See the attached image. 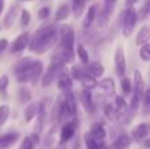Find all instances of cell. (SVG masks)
Returning <instances> with one entry per match:
<instances>
[{
	"label": "cell",
	"instance_id": "32",
	"mask_svg": "<svg viewBox=\"0 0 150 149\" xmlns=\"http://www.w3.org/2000/svg\"><path fill=\"white\" fill-rule=\"evenodd\" d=\"M86 3L87 0H73V7H71V11H73L75 17H79L82 15L83 9L86 7Z\"/></svg>",
	"mask_w": 150,
	"mask_h": 149
},
{
	"label": "cell",
	"instance_id": "15",
	"mask_svg": "<svg viewBox=\"0 0 150 149\" xmlns=\"http://www.w3.org/2000/svg\"><path fill=\"white\" fill-rule=\"evenodd\" d=\"M80 103H82L83 108L86 110V112L93 114V111H95V103H93V96L90 90H86V89L82 90V92H80Z\"/></svg>",
	"mask_w": 150,
	"mask_h": 149
},
{
	"label": "cell",
	"instance_id": "3",
	"mask_svg": "<svg viewBox=\"0 0 150 149\" xmlns=\"http://www.w3.org/2000/svg\"><path fill=\"white\" fill-rule=\"evenodd\" d=\"M63 65H65V62H63L62 58H61L57 53H53L49 67L45 71L44 75L41 77V84L44 89H47L49 86H52V83L55 81V78H57L58 71H59V69L62 67Z\"/></svg>",
	"mask_w": 150,
	"mask_h": 149
},
{
	"label": "cell",
	"instance_id": "6",
	"mask_svg": "<svg viewBox=\"0 0 150 149\" xmlns=\"http://www.w3.org/2000/svg\"><path fill=\"white\" fill-rule=\"evenodd\" d=\"M57 87L61 90L62 92H67V91H73V86H74V81L70 75V71L67 70L65 65L59 69L57 74Z\"/></svg>",
	"mask_w": 150,
	"mask_h": 149
},
{
	"label": "cell",
	"instance_id": "1",
	"mask_svg": "<svg viewBox=\"0 0 150 149\" xmlns=\"http://www.w3.org/2000/svg\"><path fill=\"white\" fill-rule=\"evenodd\" d=\"M58 41V31L54 23H44L30 37L28 49L37 54H44Z\"/></svg>",
	"mask_w": 150,
	"mask_h": 149
},
{
	"label": "cell",
	"instance_id": "41",
	"mask_svg": "<svg viewBox=\"0 0 150 149\" xmlns=\"http://www.w3.org/2000/svg\"><path fill=\"white\" fill-rule=\"evenodd\" d=\"M30 20H32L30 12H29L28 9H25V8H23V9H21V16H20L21 25H23V26H28L29 23H30Z\"/></svg>",
	"mask_w": 150,
	"mask_h": 149
},
{
	"label": "cell",
	"instance_id": "39",
	"mask_svg": "<svg viewBox=\"0 0 150 149\" xmlns=\"http://www.w3.org/2000/svg\"><path fill=\"white\" fill-rule=\"evenodd\" d=\"M120 79H121V90H122V92H124L125 95H130L132 94V81H130L127 75L122 77V78H120Z\"/></svg>",
	"mask_w": 150,
	"mask_h": 149
},
{
	"label": "cell",
	"instance_id": "17",
	"mask_svg": "<svg viewBox=\"0 0 150 149\" xmlns=\"http://www.w3.org/2000/svg\"><path fill=\"white\" fill-rule=\"evenodd\" d=\"M42 71H44V63H42V61L34 60L33 65H32L30 70H29V75H30L29 82H30L33 86H36L38 79L42 77Z\"/></svg>",
	"mask_w": 150,
	"mask_h": 149
},
{
	"label": "cell",
	"instance_id": "7",
	"mask_svg": "<svg viewBox=\"0 0 150 149\" xmlns=\"http://www.w3.org/2000/svg\"><path fill=\"white\" fill-rule=\"evenodd\" d=\"M115 69L120 78L127 75V60H125V53L122 46H117L115 52Z\"/></svg>",
	"mask_w": 150,
	"mask_h": 149
},
{
	"label": "cell",
	"instance_id": "48",
	"mask_svg": "<svg viewBox=\"0 0 150 149\" xmlns=\"http://www.w3.org/2000/svg\"><path fill=\"white\" fill-rule=\"evenodd\" d=\"M4 4H5V0H0V16H1L3 11H4Z\"/></svg>",
	"mask_w": 150,
	"mask_h": 149
},
{
	"label": "cell",
	"instance_id": "21",
	"mask_svg": "<svg viewBox=\"0 0 150 149\" xmlns=\"http://www.w3.org/2000/svg\"><path fill=\"white\" fill-rule=\"evenodd\" d=\"M33 62H34V60L32 57L21 58V60L18 61V62L16 63V66H15V74L17 75V74H21V73H28V71L30 70Z\"/></svg>",
	"mask_w": 150,
	"mask_h": 149
},
{
	"label": "cell",
	"instance_id": "18",
	"mask_svg": "<svg viewBox=\"0 0 150 149\" xmlns=\"http://www.w3.org/2000/svg\"><path fill=\"white\" fill-rule=\"evenodd\" d=\"M133 139L127 133H121L112 141L111 149H128L132 145Z\"/></svg>",
	"mask_w": 150,
	"mask_h": 149
},
{
	"label": "cell",
	"instance_id": "28",
	"mask_svg": "<svg viewBox=\"0 0 150 149\" xmlns=\"http://www.w3.org/2000/svg\"><path fill=\"white\" fill-rule=\"evenodd\" d=\"M62 102H63V95H59V96L55 99L54 104H53L52 108V121L53 123H57L58 124V118H59V114H61V107H62Z\"/></svg>",
	"mask_w": 150,
	"mask_h": 149
},
{
	"label": "cell",
	"instance_id": "42",
	"mask_svg": "<svg viewBox=\"0 0 150 149\" xmlns=\"http://www.w3.org/2000/svg\"><path fill=\"white\" fill-rule=\"evenodd\" d=\"M37 16H38L40 20H47L50 16V8L49 7H42L40 8L38 13H37Z\"/></svg>",
	"mask_w": 150,
	"mask_h": 149
},
{
	"label": "cell",
	"instance_id": "11",
	"mask_svg": "<svg viewBox=\"0 0 150 149\" xmlns=\"http://www.w3.org/2000/svg\"><path fill=\"white\" fill-rule=\"evenodd\" d=\"M144 91H145V82H144L142 74L140 70L136 69L134 73H133V83H132V92L136 94L140 99H142Z\"/></svg>",
	"mask_w": 150,
	"mask_h": 149
},
{
	"label": "cell",
	"instance_id": "9",
	"mask_svg": "<svg viewBox=\"0 0 150 149\" xmlns=\"http://www.w3.org/2000/svg\"><path fill=\"white\" fill-rule=\"evenodd\" d=\"M45 111V102L44 100H37V102H33L25 108L24 111V120L26 123H30L40 112Z\"/></svg>",
	"mask_w": 150,
	"mask_h": 149
},
{
	"label": "cell",
	"instance_id": "43",
	"mask_svg": "<svg viewBox=\"0 0 150 149\" xmlns=\"http://www.w3.org/2000/svg\"><path fill=\"white\" fill-rule=\"evenodd\" d=\"M33 148H34V144L30 137H24L20 147H18V149H33Z\"/></svg>",
	"mask_w": 150,
	"mask_h": 149
},
{
	"label": "cell",
	"instance_id": "8",
	"mask_svg": "<svg viewBox=\"0 0 150 149\" xmlns=\"http://www.w3.org/2000/svg\"><path fill=\"white\" fill-rule=\"evenodd\" d=\"M29 40H30V34L28 32H23L21 34H18L15 40L12 41L9 46V52L12 54H16V53H21L23 50H25L28 48Z\"/></svg>",
	"mask_w": 150,
	"mask_h": 149
},
{
	"label": "cell",
	"instance_id": "19",
	"mask_svg": "<svg viewBox=\"0 0 150 149\" xmlns=\"http://www.w3.org/2000/svg\"><path fill=\"white\" fill-rule=\"evenodd\" d=\"M20 139V133L18 132H8L0 136V149H8L11 148L13 144H16V141Z\"/></svg>",
	"mask_w": 150,
	"mask_h": 149
},
{
	"label": "cell",
	"instance_id": "55",
	"mask_svg": "<svg viewBox=\"0 0 150 149\" xmlns=\"http://www.w3.org/2000/svg\"><path fill=\"white\" fill-rule=\"evenodd\" d=\"M149 75H150V71H149Z\"/></svg>",
	"mask_w": 150,
	"mask_h": 149
},
{
	"label": "cell",
	"instance_id": "40",
	"mask_svg": "<svg viewBox=\"0 0 150 149\" xmlns=\"http://www.w3.org/2000/svg\"><path fill=\"white\" fill-rule=\"evenodd\" d=\"M8 86H9V78H8V75H1L0 77V94L3 95V98L7 96Z\"/></svg>",
	"mask_w": 150,
	"mask_h": 149
},
{
	"label": "cell",
	"instance_id": "24",
	"mask_svg": "<svg viewBox=\"0 0 150 149\" xmlns=\"http://www.w3.org/2000/svg\"><path fill=\"white\" fill-rule=\"evenodd\" d=\"M149 41H150V25H144L138 31L137 36H136V45L141 46V45L146 44Z\"/></svg>",
	"mask_w": 150,
	"mask_h": 149
},
{
	"label": "cell",
	"instance_id": "33",
	"mask_svg": "<svg viewBox=\"0 0 150 149\" xmlns=\"http://www.w3.org/2000/svg\"><path fill=\"white\" fill-rule=\"evenodd\" d=\"M18 99L21 103H28L32 99V91L26 86L18 87Z\"/></svg>",
	"mask_w": 150,
	"mask_h": 149
},
{
	"label": "cell",
	"instance_id": "4",
	"mask_svg": "<svg viewBox=\"0 0 150 149\" xmlns=\"http://www.w3.org/2000/svg\"><path fill=\"white\" fill-rule=\"evenodd\" d=\"M120 21L122 24V34L124 37H130L136 28V24L138 21L137 11L134 7H127V9L122 12V17H120Z\"/></svg>",
	"mask_w": 150,
	"mask_h": 149
},
{
	"label": "cell",
	"instance_id": "25",
	"mask_svg": "<svg viewBox=\"0 0 150 149\" xmlns=\"http://www.w3.org/2000/svg\"><path fill=\"white\" fill-rule=\"evenodd\" d=\"M80 83H82V86H83V89H86V90H93V89H96L98 87V79L95 78V77H92L90 73H86L84 75L80 78Z\"/></svg>",
	"mask_w": 150,
	"mask_h": 149
},
{
	"label": "cell",
	"instance_id": "34",
	"mask_svg": "<svg viewBox=\"0 0 150 149\" xmlns=\"http://www.w3.org/2000/svg\"><path fill=\"white\" fill-rule=\"evenodd\" d=\"M11 115V107L8 104H1L0 106V127L4 126L7 120L9 119Z\"/></svg>",
	"mask_w": 150,
	"mask_h": 149
},
{
	"label": "cell",
	"instance_id": "26",
	"mask_svg": "<svg viewBox=\"0 0 150 149\" xmlns=\"http://www.w3.org/2000/svg\"><path fill=\"white\" fill-rule=\"evenodd\" d=\"M71 13V9L70 7H69L67 4H61L59 7L57 8V12H55V23H62V21H65L66 18L70 16Z\"/></svg>",
	"mask_w": 150,
	"mask_h": 149
},
{
	"label": "cell",
	"instance_id": "2",
	"mask_svg": "<svg viewBox=\"0 0 150 149\" xmlns=\"http://www.w3.org/2000/svg\"><path fill=\"white\" fill-rule=\"evenodd\" d=\"M58 31V48L54 53H57L65 63H74L75 60V33L73 28L66 24H62L57 28Z\"/></svg>",
	"mask_w": 150,
	"mask_h": 149
},
{
	"label": "cell",
	"instance_id": "36",
	"mask_svg": "<svg viewBox=\"0 0 150 149\" xmlns=\"http://www.w3.org/2000/svg\"><path fill=\"white\" fill-rule=\"evenodd\" d=\"M140 58L144 62H150V44H144L140 46Z\"/></svg>",
	"mask_w": 150,
	"mask_h": 149
},
{
	"label": "cell",
	"instance_id": "14",
	"mask_svg": "<svg viewBox=\"0 0 150 149\" xmlns=\"http://www.w3.org/2000/svg\"><path fill=\"white\" fill-rule=\"evenodd\" d=\"M98 87H100L104 91V95L107 98L115 96L116 94V83H115L113 78H103L98 82Z\"/></svg>",
	"mask_w": 150,
	"mask_h": 149
},
{
	"label": "cell",
	"instance_id": "51",
	"mask_svg": "<svg viewBox=\"0 0 150 149\" xmlns=\"http://www.w3.org/2000/svg\"><path fill=\"white\" fill-rule=\"evenodd\" d=\"M58 149H66V145H61V147L58 148Z\"/></svg>",
	"mask_w": 150,
	"mask_h": 149
},
{
	"label": "cell",
	"instance_id": "12",
	"mask_svg": "<svg viewBox=\"0 0 150 149\" xmlns=\"http://www.w3.org/2000/svg\"><path fill=\"white\" fill-rule=\"evenodd\" d=\"M150 135V123H140L132 129L130 137L133 141H142Z\"/></svg>",
	"mask_w": 150,
	"mask_h": 149
},
{
	"label": "cell",
	"instance_id": "20",
	"mask_svg": "<svg viewBox=\"0 0 150 149\" xmlns=\"http://www.w3.org/2000/svg\"><path fill=\"white\" fill-rule=\"evenodd\" d=\"M86 67H87L88 73H90L92 77H95V78L103 77L104 71H105L104 66L101 65V62H99V61H91V62H88L87 65H86Z\"/></svg>",
	"mask_w": 150,
	"mask_h": 149
},
{
	"label": "cell",
	"instance_id": "16",
	"mask_svg": "<svg viewBox=\"0 0 150 149\" xmlns=\"http://www.w3.org/2000/svg\"><path fill=\"white\" fill-rule=\"evenodd\" d=\"M18 9H20L18 4H12L9 7V9L7 11L4 18H3V28L4 29H9L13 25V23L16 21V17L18 15Z\"/></svg>",
	"mask_w": 150,
	"mask_h": 149
},
{
	"label": "cell",
	"instance_id": "53",
	"mask_svg": "<svg viewBox=\"0 0 150 149\" xmlns=\"http://www.w3.org/2000/svg\"><path fill=\"white\" fill-rule=\"evenodd\" d=\"M87 1H92V0H87Z\"/></svg>",
	"mask_w": 150,
	"mask_h": 149
},
{
	"label": "cell",
	"instance_id": "47",
	"mask_svg": "<svg viewBox=\"0 0 150 149\" xmlns=\"http://www.w3.org/2000/svg\"><path fill=\"white\" fill-rule=\"evenodd\" d=\"M138 1H141V0H125V5H127V7H133V5L137 4Z\"/></svg>",
	"mask_w": 150,
	"mask_h": 149
},
{
	"label": "cell",
	"instance_id": "44",
	"mask_svg": "<svg viewBox=\"0 0 150 149\" xmlns=\"http://www.w3.org/2000/svg\"><path fill=\"white\" fill-rule=\"evenodd\" d=\"M144 103H145V106H148V107H150V89H148L146 91H144Z\"/></svg>",
	"mask_w": 150,
	"mask_h": 149
},
{
	"label": "cell",
	"instance_id": "54",
	"mask_svg": "<svg viewBox=\"0 0 150 149\" xmlns=\"http://www.w3.org/2000/svg\"><path fill=\"white\" fill-rule=\"evenodd\" d=\"M0 29H1V25H0Z\"/></svg>",
	"mask_w": 150,
	"mask_h": 149
},
{
	"label": "cell",
	"instance_id": "27",
	"mask_svg": "<svg viewBox=\"0 0 150 149\" xmlns=\"http://www.w3.org/2000/svg\"><path fill=\"white\" fill-rule=\"evenodd\" d=\"M115 108H116V114H117V119H120L124 112L127 111L128 104L125 102V99L121 95H115Z\"/></svg>",
	"mask_w": 150,
	"mask_h": 149
},
{
	"label": "cell",
	"instance_id": "52",
	"mask_svg": "<svg viewBox=\"0 0 150 149\" xmlns=\"http://www.w3.org/2000/svg\"><path fill=\"white\" fill-rule=\"evenodd\" d=\"M18 1H26V0H18Z\"/></svg>",
	"mask_w": 150,
	"mask_h": 149
},
{
	"label": "cell",
	"instance_id": "10",
	"mask_svg": "<svg viewBox=\"0 0 150 149\" xmlns=\"http://www.w3.org/2000/svg\"><path fill=\"white\" fill-rule=\"evenodd\" d=\"M115 5H111V4H104L101 7L100 11L96 12V18L95 21L98 23V26L99 28H105L108 25V21H109V17L112 15V11H113Z\"/></svg>",
	"mask_w": 150,
	"mask_h": 149
},
{
	"label": "cell",
	"instance_id": "31",
	"mask_svg": "<svg viewBox=\"0 0 150 149\" xmlns=\"http://www.w3.org/2000/svg\"><path fill=\"white\" fill-rule=\"evenodd\" d=\"M76 55L79 58V61L82 62V65H87L90 62V54H88L87 49L84 48V45L80 44V42L76 45Z\"/></svg>",
	"mask_w": 150,
	"mask_h": 149
},
{
	"label": "cell",
	"instance_id": "23",
	"mask_svg": "<svg viewBox=\"0 0 150 149\" xmlns=\"http://www.w3.org/2000/svg\"><path fill=\"white\" fill-rule=\"evenodd\" d=\"M96 12H98V4H92L90 8H88L87 13H86L84 18H83V28L88 29L91 28L93 23H95V18H96Z\"/></svg>",
	"mask_w": 150,
	"mask_h": 149
},
{
	"label": "cell",
	"instance_id": "45",
	"mask_svg": "<svg viewBox=\"0 0 150 149\" xmlns=\"http://www.w3.org/2000/svg\"><path fill=\"white\" fill-rule=\"evenodd\" d=\"M8 48V40L7 38H1L0 40V54L3 52H5V49Z\"/></svg>",
	"mask_w": 150,
	"mask_h": 149
},
{
	"label": "cell",
	"instance_id": "37",
	"mask_svg": "<svg viewBox=\"0 0 150 149\" xmlns=\"http://www.w3.org/2000/svg\"><path fill=\"white\" fill-rule=\"evenodd\" d=\"M84 143H86V148L87 149H99V141L91 136L90 132L84 133Z\"/></svg>",
	"mask_w": 150,
	"mask_h": 149
},
{
	"label": "cell",
	"instance_id": "30",
	"mask_svg": "<svg viewBox=\"0 0 150 149\" xmlns=\"http://www.w3.org/2000/svg\"><path fill=\"white\" fill-rule=\"evenodd\" d=\"M87 73V67L86 65H74L70 70V75L73 78V81H80L84 74Z\"/></svg>",
	"mask_w": 150,
	"mask_h": 149
},
{
	"label": "cell",
	"instance_id": "46",
	"mask_svg": "<svg viewBox=\"0 0 150 149\" xmlns=\"http://www.w3.org/2000/svg\"><path fill=\"white\" fill-rule=\"evenodd\" d=\"M29 137L32 139L33 144H38V143H40V135H37V133H34V132H33V133H32Z\"/></svg>",
	"mask_w": 150,
	"mask_h": 149
},
{
	"label": "cell",
	"instance_id": "5",
	"mask_svg": "<svg viewBox=\"0 0 150 149\" xmlns=\"http://www.w3.org/2000/svg\"><path fill=\"white\" fill-rule=\"evenodd\" d=\"M78 126H79L78 118H73L63 123L62 128H61V132H59V145H66L73 139L75 136V133H76Z\"/></svg>",
	"mask_w": 150,
	"mask_h": 149
},
{
	"label": "cell",
	"instance_id": "22",
	"mask_svg": "<svg viewBox=\"0 0 150 149\" xmlns=\"http://www.w3.org/2000/svg\"><path fill=\"white\" fill-rule=\"evenodd\" d=\"M90 135L93 137L95 140L100 141V140H105L107 137V131L104 128V126L101 123H93L91 126V129H90Z\"/></svg>",
	"mask_w": 150,
	"mask_h": 149
},
{
	"label": "cell",
	"instance_id": "50",
	"mask_svg": "<svg viewBox=\"0 0 150 149\" xmlns=\"http://www.w3.org/2000/svg\"><path fill=\"white\" fill-rule=\"evenodd\" d=\"M144 145H145V148L150 149V139H145V141H144Z\"/></svg>",
	"mask_w": 150,
	"mask_h": 149
},
{
	"label": "cell",
	"instance_id": "38",
	"mask_svg": "<svg viewBox=\"0 0 150 149\" xmlns=\"http://www.w3.org/2000/svg\"><path fill=\"white\" fill-rule=\"evenodd\" d=\"M103 111H104V115H105L108 119H111V120H115V119H117L116 108H115L112 104H109V103H105V104H104Z\"/></svg>",
	"mask_w": 150,
	"mask_h": 149
},
{
	"label": "cell",
	"instance_id": "35",
	"mask_svg": "<svg viewBox=\"0 0 150 149\" xmlns=\"http://www.w3.org/2000/svg\"><path fill=\"white\" fill-rule=\"evenodd\" d=\"M149 15H150V0H146L142 4V7L140 8V11L137 12L138 20H146Z\"/></svg>",
	"mask_w": 150,
	"mask_h": 149
},
{
	"label": "cell",
	"instance_id": "49",
	"mask_svg": "<svg viewBox=\"0 0 150 149\" xmlns=\"http://www.w3.org/2000/svg\"><path fill=\"white\" fill-rule=\"evenodd\" d=\"M117 0H104V4H111V5H115L116 4Z\"/></svg>",
	"mask_w": 150,
	"mask_h": 149
},
{
	"label": "cell",
	"instance_id": "29",
	"mask_svg": "<svg viewBox=\"0 0 150 149\" xmlns=\"http://www.w3.org/2000/svg\"><path fill=\"white\" fill-rule=\"evenodd\" d=\"M46 111H42V112H40L38 115L36 116V123H34V133L37 135H41L42 129H44L45 127V123H46Z\"/></svg>",
	"mask_w": 150,
	"mask_h": 149
},
{
	"label": "cell",
	"instance_id": "13",
	"mask_svg": "<svg viewBox=\"0 0 150 149\" xmlns=\"http://www.w3.org/2000/svg\"><path fill=\"white\" fill-rule=\"evenodd\" d=\"M63 102H65V106L67 108L69 114H70V118H76L78 114V106H76V98H75L73 91H67L63 92Z\"/></svg>",
	"mask_w": 150,
	"mask_h": 149
}]
</instances>
